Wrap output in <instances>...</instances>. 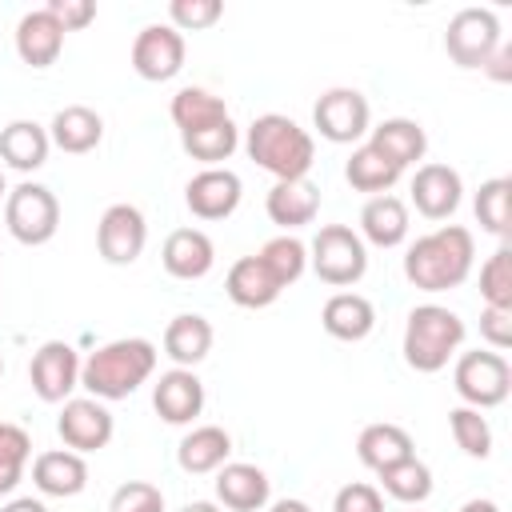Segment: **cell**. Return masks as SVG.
I'll return each mask as SVG.
<instances>
[{"instance_id": "1", "label": "cell", "mask_w": 512, "mask_h": 512, "mask_svg": "<svg viewBox=\"0 0 512 512\" xmlns=\"http://www.w3.org/2000/svg\"><path fill=\"white\" fill-rule=\"evenodd\" d=\"M476 240L460 224H440L436 232H424L404 252V276L420 292H448L460 288L472 272Z\"/></svg>"}, {"instance_id": "2", "label": "cell", "mask_w": 512, "mask_h": 512, "mask_svg": "<svg viewBox=\"0 0 512 512\" xmlns=\"http://www.w3.org/2000/svg\"><path fill=\"white\" fill-rule=\"evenodd\" d=\"M156 372V344L144 336H120L100 344L80 364V388L96 400H124Z\"/></svg>"}, {"instance_id": "3", "label": "cell", "mask_w": 512, "mask_h": 512, "mask_svg": "<svg viewBox=\"0 0 512 512\" xmlns=\"http://www.w3.org/2000/svg\"><path fill=\"white\" fill-rule=\"evenodd\" d=\"M244 148L248 156L272 172L276 180H300L308 176L312 160H316V140L308 136V128H300L292 116L284 112H264L248 124V136H244Z\"/></svg>"}, {"instance_id": "4", "label": "cell", "mask_w": 512, "mask_h": 512, "mask_svg": "<svg viewBox=\"0 0 512 512\" xmlns=\"http://www.w3.org/2000/svg\"><path fill=\"white\" fill-rule=\"evenodd\" d=\"M464 344V320L444 304H416L404 324V360L416 372H440Z\"/></svg>"}, {"instance_id": "5", "label": "cell", "mask_w": 512, "mask_h": 512, "mask_svg": "<svg viewBox=\"0 0 512 512\" xmlns=\"http://www.w3.org/2000/svg\"><path fill=\"white\" fill-rule=\"evenodd\" d=\"M308 264H312V272H316L324 284L348 288V284H356V280L368 272V248H364L360 232H352L348 224H324V228L312 236Z\"/></svg>"}, {"instance_id": "6", "label": "cell", "mask_w": 512, "mask_h": 512, "mask_svg": "<svg viewBox=\"0 0 512 512\" xmlns=\"http://www.w3.org/2000/svg\"><path fill=\"white\" fill-rule=\"evenodd\" d=\"M4 224L28 248L48 244L60 228V200L52 196V188L24 180L4 196Z\"/></svg>"}, {"instance_id": "7", "label": "cell", "mask_w": 512, "mask_h": 512, "mask_svg": "<svg viewBox=\"0 0 512 512\" xmlns=\"http://www.w3.org/2000/svg\"><path fill=\"white\" fill-rule=\"evenodd\" d=\"M452 384H456V396L468 404V408H496L508 400L512 392V368L500 352H464L452 368Z\"/></svg>"}, {"instance_id": "8", "label": "cell", "mask_w": 512, "mask_h": 512, "mask_svg": "<svg viewBox=\"0 0 512 512\" xmlns=\"http://www.w3.org/2000/svg\"><path fill=\"white\" fill-rule=\"evenodd\" d=\"M500 48V20L492 8H460L444 28V52L460 68H484Z\"/></svg>"}, {"instance_id": "9", "label": "cell", "mask_w": 512, "mask_h": 512, "mask_svg": "<svg viewBox=\"0 0 512 512\" xmlns=\"http://www.w3.org/2000/svg\"><path fill=\"white\" fill-rule=\"evenodd\" d=\"M28 380H32V392L44 404H64L72 396V388L80 384V356H76V348L68 340H44L32 352Z\"/></svg>"}, {"instance_id": "10", "label": "cell", "mask_w": 512, "mask_h": 512, "mask_svg": "<svg viewBox=\"0 0 512 512\" xmlns=\"http://www.w3.org/2000/svg\"><path fill=\"white\" fill-rule=\"evenodd\" d=\"M56 432L60 440L72 448V452H100L108 448L112 432H116V420L112 412L104 408V400L96 396H68L64 408H60V420H56Z\"/></svg>"}, {"instance_id": "11", "label": "cell", "mask_w": 512, "mask_h": 512, "mask_svg": "<svg viewBox=\"0 0 512 512\" xmlns=\"http://www.w3.org/2000/svg\"><path fill=\"white\" fill-rule=\"evenodd\" d=\"M368 116V100L356 88H328L312 108L316 132L332 144H356L368 132Z\"/></svg>"}, {"instance_id": "12", "label": "cell", "mask_w": 512, "mask_h": 512, "mask_svg": "<svg viewBox=\"0 0 512 512\" xmlns=\"http://www.w3.org/2000/svg\"><path fill=\"white\" fill-rule=\"evenodd\" d=\"M148 244V224L136 204H108L96 224V248L108 264H136Z\"/></svg>"}, {"instance_id": "13", "label": "cell", "mask_w": 512, "mask_h": 512, "mask_svg": "<svg viewBox=\"0 0 512 512\" xmlns=\"http://www.w3.org/2000/svg\"><path fill=\"white\" fill-rule=\"evenodd\" d=\"M132 68L136 76L164 84L184 68V36L172 24H148L132 40Z\"/></svg>"}, {"instance_id": "14", "label": "cell", "mask_w": 512, "mask_h": 512, "mask_svg": "<svg viewBox=\"0 0 512 512\" xmlns=\"http://www.w3.org/2000/svg\"><path fill=\"white\" fill-rule=\"evenodd\" d=\"M240 196H244V184H240V176L232 168H204L184 188V204L200 220H224V216H232L240 208Z\"/></svg>"}, {"instance_id": "15", "label": "cell", "mask_w": 512, "mask_h": 512, "mask_svg": "<svg viewBox=\"0 0 512 512\" xmlns=\"http://www.w3.org/2000/svg\"><path fill=\"white\" fill-rule=\"evenodd\" d=\"M152 408L164 424H192L204 412V384L192 368H168L152 384Z\"/></svg>"}, {"instance_id": "16", "label": "cell", "mask_w": 512, "mask_h": 512, "mask_svg": "<svg viewBox=\"0 0 512 512\" xmlns=\"http://www.w3.org/2000/svg\"><path fill=\"white\" fill-rule=\"evenodd\" d=\"M464 196V180L456 168L448 164H420L412 176V204L420 216L428 220H448L460 208Z\"/></svg>"}, {"instance_id": "17", "label": "cell", "mask_w": 512, "mask_h": 512, "mask_svg": "<svg viewBox=\"0 0 512 512\" xmlns=\"http://www.w3.org/2000/svg\"><path fill=\"white\" fill-rule=\"evenodd\" d=\"M264 212L284 232L304 228V224H312L320 216V188L308 176H300V180H276L268 188V196H264Z\"/></svg>"}, {"instance_id": "18", "label": "cell", "mask_w": 512, "mask_h": 512, "mask_svg": "<svg viewBox=\"0 0 512 512\" xmlns=\"http://www.w3.org/2000/svg\"><path fill=\"white\" fill-rule=\"evenodd\" d=\"M272 496V480L264 476V468L232 460L216 468V500L232 512H260Z\"/></svg>"}, {"instance_id": "19", "label": "cell", "mask_w": 512, "mask_h": 512, "mask_svg": "<svg viewBox=\"0 0 512 512\" xmlns=\"http://www.w3.org/2000/svg\"><path fill=\"white\" fill-rule=\"evenodd\" d=\"M160 260H164V272L176 276V280H200L212 272L216 264V248L208 240V232L200 228H176L168 232L164 248H160Z\"/></svg>"}, {"instance_id": "20", "label": "cell", "mask_w": 512, "mask_h": 512, "mask_svg": "<svg viewBox=\"0 0 512 512\" xmlns=\"http://www.w3.org/2000/svg\"><path fill=\"white\" fill-rule=\"evenodd\" d=\"M32 484L44 492V496H80L84 484H88V464L80 452L72 448H52V452H40L32 460Z\"/></svg>"}, {"instance_id": "21", "label": "cell", "mask_w": 512, "mask_h": 512, "mask_svg": "<svg viewBox=\"0 0 512 512\" xmlns=\"http://www.w3.org/2000/svg\"><path fill=\"white\" fill-rule=\"evenodd\" d=\"M16 52L32 68L56 64V56L64 52V28L56 24V16L48 8H36V12L20 16V24H16Z\"/></svg>"}, {"instance_id": "22", "label": "cell", "mask_w": 512, "mask_h": 512, "mask_svg": "<svg viewBox=\"0 0 512 512\" xmlns=\"http://www.w3.org/2000/svg\"><path fill=\"white\" fill-rule=\"evenodd\" d=\"M320 324H324V332L332 340L356 344V340H364L376 328V308L360 292H332L324 300V308H320Z\"/></svg>"}, {"instance_id": "23", "label": "cell", "mask_w": 512, "mask_h": 512, "mask_svg": "<svg viewBox=\"0 0 512 512\" xmlns=\"http://www.w3.org/2000/svg\"><path fill=\"white\" fill-rule=\"evenodd\" d=\"M384 160H392L400 172L408 168V164H416V160H424V152H428V136H424V128L416 124V120H408V116H388V120H380L376 128H372V140H368Z\"/></svg>"}, {"instance_id": "24", "label": "cell", "mask_w": 512, "mask_h": 512, "mask_svg": "<svg viewBox=\"0 0 512 512\" xmlns=\"http://www.w3.org/2000/svg\"><path fill=\"white\" fill-rule=\"evenodd\" d=\"M224 292H228V300L240 304V308H268V304H276V296H280L284 288L272 280V272L264 268L260 256H240V260L228 268V276H224Z\"/></svg>"}, {"instance_id": "25", "label": "cell", "mask_w": 512, "mask_h": 512, "mask_svg": "<svg viewBox=\"0 0 512 512\" xmlns=\"http://www.w3.org/2000/svg\"><path fill=\"white\" fill-rule=\"evenodd\" d=\"M48 140H52L60 152H72V156L92 152V148L104 140V120H100V112H92L88 104H68V108H60V112L52 116Z\"/></svg>"}, {"instance_id": "26", "label": "cell", "mask_w": 512, "mask_h": 512, "mask_svg": "<svg viewBox=\"0 0 512 512\" xmlns=\"http://www.w3.org/2000/svg\"><path fill=\"white\" fill-rule=\"evenodd\" d=\"M360 240H368V244H376V248H396V244H404V236H408V204L400 200V196H392V192H384V196H372L364 208H360Z\"/></svg>"}, {"instance_id": "27", "label": "cell", "mask_w": 512, "mask_h": 512, "mask_svg": "<svg viewBox=\"0 0 512 512\" xmlns=\"http://www.w3.org/2000/svg\"><path fill=\"white\" fill-rule=\"evenodd\" d=\"M212 352V324L200 312H180L164 328V356H172L176 368H196Z\"/></svg>"}, {"instance_id": "28", "label": "cell", "mask_w": 512, "mask_h": 512, "mask_svg": "<svg viewBox=\"0 0 512 512\" xmlns=\"http://www.w3.org/2000/svg\"><path fill=\"white\" fill-rule=\"evenodd\" d=\"M48 128L36 120H12L0 128V160L16 172H36L48 160Z\"/></svg>"}, {"instance_id": "29", "label": "cell", "mask_w": 512, "mask_h": 512, "mask_svg": "<svg viewBox=\"0 0 512 512\" xmlns=\"http://www.w3.org/2000/svg\"><path fill=\"white\" fill-rule=\"evenodd\" d=\"M228 452H232V436L220 424H200L180 440L176 464L188 476H204V472H216L220 464H228Z\"/></svg>"}, {"instance_id": "30", "label": "cell", "mask_w": 512, "mask_h": 512, "mask_svg": "<svg viewBox=\"0 0 512 512\" xmlns=\"http://www.w3.org/2000/svg\"><path fill=\"white\" fill-rule=\"evenodd\" d=\"M356 456H360V464L364 468H372V472H384L388 464H396V460H408V456H416L412 452V436L400 428V424H368L360 436H356Z\"/></svg>"}, {"instance_id": "31", "label": "cell", "mask_w": 512, "mask_h": 512, "mask_svg": "<svg viewBox=\"0 0 512 512\" xmlns=\"http://www.w3.org/2000/svg\"><path fill=\"white\" fill-rule=\"evenodd\" d=\"M180 148L208 164V168H220V160H228L236 148H240V128L228 120H216V124H204V128H192V132H180Z\"/></svg>"}, {"instance_id": "32", "label": "cell", "mask_w": 512, "mask_h": 512, "mask_svg": "<svg viewBox=\"0 0 512 512\" xmlns=\"http://www.w3.org/2000/svg\"><path fill=\"white\" fill-rule=\"evenodd\" d=\"M344 180L356 188V192H372V196H384L396 180H400V168L392 160H384L372 144H360L348 164H344Z\"/></svg>"}, {"instance_id": "33", "label": "cell", "mask_w": 512, "mask_h": 512, "mask_svg": "<svg viewBox=\"0 0 512 512\" xmlns=\"http://www.w3.org/2000/svg\"><path fill=\"white\" fill-rule=\"evenodd\" d=\"M376 476H380V488L400 504H424L432 496V468L424 460H416V456L396 460Z\"/></svg>"}, {"instance_id": "34", "label": "cell", "mask_w": 512, "mask_h": 512, "mask_svg": "<svg viewBox=\"0 0 512 512\" xmlns=\"http://www.w3.org/2000/svg\"><path fill=\"white\" fill-rule=\"evenodd\" d=\"M172 124L180 132H192V128H204V124H216V120H228V104L224 96L208 92V88H180L172 96Z\"/></svg>"}, {"instance_id": "35", "label": "cell", "mask_w": 512, "mask_h": 512, "mask_svg": "<svg viewBox=\"0 0 512 512\" xmlns=\"http://www.w3.org/2000/svg\"><path fill=\"white\" fill-rule=\"evenodd\" d=\"M256 256L264 260V268L272 272V280H276L280 288L296 284V280L304 276V268H308V248H304L296 236H288V232L272 236V240H268V244H264Z\"/></svg>"}, {"instance_id": "36", "label": "cell", "mask_w": 512, "mask_h": 512, "mask_svg": "<svg viewBox=\"0 0 512 512\" xmlns=\"http://www.w3.org/2000/svg\"><path fill=\"white\" fill-rule=\"evenodd\" d=\"M28 456H32V436L20 424L0 420V496H8L24 480Z\"/></svg>"}, {"instance_id": "37", "label": "cell", "mask_w": 512, "mask_h": 512, "mask_svg": "<svg viewBox=\"0 0 512 512\" xmlns=\"http://www.w3.org/2000/svg\"><path fill=\"white\" fill-rule=\"evenodd\" d=\"M448 428H452V440H456V448L464 456L484 460L492 452V424L480 416V408H468V404L452 408L448 412Z\"/></svg>"}, {"instance_id": "38", "label": "cell", "mask_w": 512, "mask_h": 512, "mask_svg": "<svg viewBox=\"0 0 512 512\" xmlns=\"http://www.w3.org/2000/svg\"><path fill=\"white\" fill-rule=\"evenodd\" d=\"M508 200H512V180L508 176H496V180H484L472 208H476V220L484 232L492 236H508Z\"/></svg>"}, {"instance_id": "39", "label": "cell", "mask_w": 512, "mask_h": 512, "mask_svg": "<svg viewBox=\"0 0 512 512\" xmlns=\"http://www.w3.org/2000/svg\"><path fill=\"white\" fill-rule=\"evenodd\" d=\"M480 296L488 308H508L512 312V248L500 244L484 264H480Z\"/></svg>"}, {"instance_id": "40", "label": "cell", "mask_w": 512, "mask_h": 512, "mask_svg": "<svg viewBox=\"0 0 512 512\" xmlns=\"http://www.w3.org/2000/svg\"><path fill=\"white\" fill-rule=\"evenodd\" d=\"M168 16L176 32H204L224 16V4L220 0H172Z\"/></svg>"}, {"instance_id": "41", "label": "cell", "mask_w": 512, "mask_h": 512, "mask_svg": "<svg viewBox=\"0 0 512 512\" xmlns=\"http://www.w3.org/2000/svg\"><path fill=\"white\" fill-rule=\"evenodd\" d=\"M108 512H164V492L152 480H128L112 492Z\"/></svg>"}, {"instance_id": "42", "label": "cell", "mask_w": 512, "mask_h": 512, "mask_svg": "<svg viewBox=\"0 0 512 512\" xmlns=\"http://www.w3.org/2000/svg\"><path fill=\"white\" fill-rule=\"evenodd\" d=\"M332 512H384V496L376 484H364V480H352L336 492L332 500Z\"/></svg>"}, {"instance_id": "43", "label": "cell", "mask_w": 512, "mask_h": 512, "mask_svg": "<svg viewBox=\"0 0 512 512\" xmlns=\"http://www.w3.org/2000/svg\"><path fill=\"white\" fill-rule=\"evenodd\" d=\"M44 8L56 16V24L64 32H80V28H88L96 20V4L92 0H48Z\"/></svg>"}, {"instance_id": "44", "label": "cell", "mask_w": 512, "mask_h": 512, "mask_svg": "<svg viewBox=\"0 0 512 512\" xmlns=\"http://www.w3.org/2000/svg\"><path fill=\"white\" fill-rule=\"evenodd\" d=\"M480 336L492 344V352H504L512 344V312L484 304V312H480Z\"/></svg>"}, {"instance_id": "45", "label": "cell", "mask_w": 512, "mask_h": 512, "mask_svg": "<svg viewBox=\"0 0 512 512\" xmlns=\"http://www.w3.org/2000/svg\"><path fill=\"white\" fill-rule=\"evenodd\" d=\"M508 64H512V44H504V40H500V48L488 56V64H484L480 72H488L492 80H508V76H512V68H508Z\"/></svg>"}, {"instance_id": "46", "label": "cell", "mask_w": 512, "mask_h": 512, "mask_svg": "<svg viewBox=\"0 0 512 512\" xmlns=\"http://www.w3.org/2000/svg\"><path fill=\"white\" fill-rule=\"evenodd\" d=\"M0 512H48V508H44V500H32V496H16V500H8Z\"/></svg>"}, {"instance_id": "47", "label": "cell", "mask_w": 512, "mask_h": 512, "mask_svg": "<svg viewBox=\"0 0 512 512\" xmlns=\"http://www.w3.org/2000/svg\"><path fill=\"white\" fill-rule=\"evenodd\" d=\"M268 512H312L304 500H296V496H284V500H276Z\"/></svg>"}, {"instance_id": "48", "label": "cell", "mask_w": 512, "mask_h": 512, "mask_svg": "<svg viewBox=\"0 0 512 512\" xmlns=\"http://www.w3.org/2000/svg\"><path fill=\"white\" fill-rule=\"evenodd\" d=\"M460 512H500V504L496 500H468V504H460Z\"/></svg>"}, {"instance_id": "49", "label": "cell", "mask_w": 512, "mask_h": 512, "mask_svg": "<svg viewBox=\"0 0 512 512\" xmlns=\"http://www.w3.org/2000/svg\"><path fill=\"white\" fill-rule=\"evenodd\" d=\"M180 512H220V504H212V500H192V504H184Z\"/></svg>"}, {"instance_id": "50", "label": "cell", "mask_w": 512, "mask_h": 512, "mask_svg": "<svg viewBox=\"0 0 512 512\" xmlns=\"http://www.w3.org/2000/svg\"><path fill=\"white\" fill-rule=\"evenodd\" d=\"M4 196H8V188H4V172H0V200H4Z\"/></svg>"}, {"instance_id": "51", "label": "cell", "mask_w": 512, "mask_h": 512, "mask_svg": "<svg viewBox=\"0 0 512 512\" xmlns=\"http://www.w3.org/2000/svg\"><path fill=\"white\" fill-rule=\"evenodd\" d=\"M0 376H4V360H0Z\"/></svg>"}]
</instances>
